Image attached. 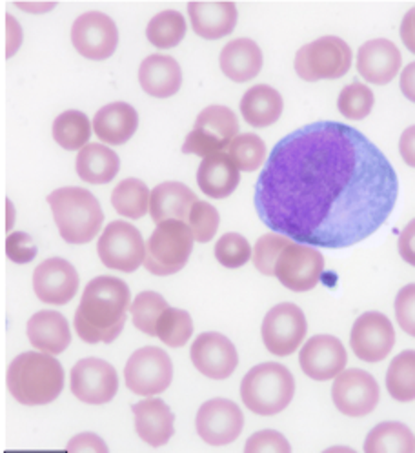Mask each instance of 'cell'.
<instances>
[{
	"mask_svg": "<svg viewBox=\"0 0 415 453\" xmlns=\"http://www.w3.org/2000/svg\"><path fill=\"white\" fill-rule=\"evenodd\" d=\"M397 197L399 179L385 153L352 126L319 120L275 144L253 201L273 234L344 250L373 235Z\"/></svg>",
	"mask_w": 415,
	"mask_h": 453,
	"instance_id": "6da1fadb",
	"label": "cell"
},
{
	"mask_svg": "<svg viewBox=\"0 0 415 453\" xmlns=\"http://www.w3.org/2000/svg\"><path fill=\"white\" fill-rule=\"evenodd\" d=\"M130 301V288L124 280L111 275L91 279L75 311L77 335L88 344L113 342L124 330Z\"/></svg>",
	"mask_w": 415,
	"mask_h": 453,
	"instance_id": "7a4b0ae2",
	"label": "cell"
},
{
	"mask_svg": "<svg viewBox=\"0 0 415 453\" xmlns=\"http://www.w3.org/2000/svg\"><path fill=\"white\" fill-rule=\"evenodd\" d=\"M6 380L17 403L42 406L53 403L62 394L64 370L50 353L26 351L12 361Z\"/></svg>",
	"mask_w": 415,
	"mask_h": 453,
	"instance_id": "3957f363",
	"label": "cell"
},
{
	"mask_svg": "<svg viewBox=\"0 0 415 453\" xmlns=\"http://www.w3.org/2000/svg\"><path fill=\"white\" fill-rule=\"evenodd\" d=\"M60 237L70 244H86L99 235L103 208L91 191L77 186L60 188L48 196Z\"/></svg>",
	"mask_w": 415,
	"mask_h": 453,
	"instance_id": "277c9868",
	"label": "cell"
},
{
	"mask_svg": "<svg viewBox=\"0 0 415 453\" xmlns=\"http://www.w3.org/2000/svg\"><path fill=\"white\" fill-rule=\"evenodd\" d=\"M296 395L292 372L279 363L253 366L241 382V399L255 415H277L290 406Z\"/></svg>",
	"mask_w": 415,
	"mask_h": 453,
	"instance_id": "5b68a950",
	"label": "cell"
},
{
	"mask_svg": "<svg viewBox=\"0 0 415 453\" xmlns=\"http://www.w3.org/2000/svg\"><path fill=\"white\" fill-rule=\"evenodd\" d=\"M194 242V232L186 222L165 220L157 224L146 242L144 268L157 277H168L181 272L189 261Z\"/></svg>",
	"mask_w": 415,
	"mask_h": 453,
	"instance_id": "8992f818",
	"label": "cell"
},
{
	"mask_svg": "<svg viewBox=\"0 0 415 453\" xmlns=\"http://www.w3.org/2000/svg\"><path fill=\"white\" fill-rule=\"evenodd\" d=\"M352 66V48L341 37L327 35L303 46L296 55V72L306 82L341 79Z\"/></svg>",
	"mask_w": 415,
	"mask_h": 453,
	"instance_id": "52a82bcc",
	"label": "cell"
},
{
	"mask_svg": "<svg viewBox=\"0 0 415 453\" xmlns=\"http://www.w3.org/2000/svg\"><path fill=\"white\" fill-rule=\"evenodd\" d=\"M239 135V122L235 113L227 106H208L204 108L194 124V129L188 134L182 153L199 157H210L228 150L234 139Z\"/></svg>",
	"mask_w": 415,
	"mask_h": 453,
	"instance_id": "ba28073f",
	"label": "cell"
},
{
	"mask_svg": "<svg viewBox=\"0 0 415 453\" xmlns=\"http://www.w3.org/2000/svg\"><path fill=\"white\" fill-rule=\"evenodd\" d=\"M124 380L130 392L148 399L166 392L173 380L170 355L157 346L134 351L124 366Z\"/></svg>",
	"mask_w": 415,
	"mask_h": 453,
	"instance_id": "9c48e42d",
	"label": "cell"
},
{
	"mask_svg": "<svg viewBox=\"0 0 415 453\" xmlns=\"http://www.w3.org/2000/svg\"><path fill=\"white\" fill-rule=\"evenodd\" d=\"M97 251L106 268L124 273L139 270L146 261L144 239L135 226L126 220H115L106 226L99 239Z\"/></svg>",
	"mask_w": 415,
	"mask_h": 453,
	"instance_id": "30bf717a",
	"label": "cell"
},
{
	"mask_svg": "<svg viewBox=\"0 0 415 453\" xmlns=\"http://www.w3.org/2000/svg\"><path fill=\"white\" fill-rule=\"evenodd\" d=\"M325 272V257L313 246L292 241L282 250L275 265V279L290 291L304 294L313 289Z\"/></svg>",
	"mask_w": 415,
	"mask_h": 453,
	"instance_id": "8fae6325",
	"label": "cell"
},
{
	"mask_svg": "<svg viewBox=\"0 0 415 453\" xmlns=\"http://www.w3.org/2000/svg\"><path fill=\"white\" fill-rule=\"evenodd\" d=\"M308 332L304 311L294 303H281L273 306L263 320V342L266 349L277 357H288L299 349Z\"/></svg>",
	"mask_w": 415,
	"mask_h": 453,
	"instance_id": "7c38bea8",
	"label": "cell"
},
{
	"mask_svg": "<svg viewBox=\"0 0 415 453\" xmlns=\"http://www.w3.org/2000/svg\"><path fill=\"white\" fill-rule=\"evenodd\" d=\"M396 344V330L390 319L380 311H366L352 326L350 346L356 357L365 363L385 361Z\"/></svg>",
	"mask_w": 415,
	"mask_h": 453,
	"instance_id": "4fadbf2b",
	"label": "cell"
},
{
	"mask_svg": "<svg viewBox=\"0 0 415 453\" xmlns=\"http://www.w3.org/2000/svg\"><path fill=\"white\" fill-rule=\"evenodd\" d=\"M72 44L88 60H106L119 46V29L111 17L88 12L72 26Z\"/></svg>",
	"mask_w": 415,
	"mask_h": 453,
	"instance_id": "5bb4252c",
	"label": "cell"
},
{
	"mask_svg": "<svg viewBox=\"0 0 415 453\" xmlns=\"http://www.w3.org/2000/svg\"><path fill=\"white\" fill-rule=\"evenodd\" d=\"M70 388L72 394L86 404H106L119 392V377L110 363L88 357L72 368Z\"/></svg>",
	"mask_w": 415,
	"mask_h": 453,
	"instance_id": "9a60e30c",
	"label": "cell"
},
{
	"mask_svg": "<svg viewBox=\"0 0 415 453\" xmlns=\"http://www.w3.org/2000/svg\"><path fill=\"white\" fill-rule=\"evenodd\" d=\"M379 384L372 373L350 368L335 377L332 399L335 408L348 417H365L379 404Z\"/></svg>",
	"mask_w": 415,
	"mask_h": 453,
	"instance_id": "2e32d148",
	"label": "cell"
},
{
	"mask_svg": "<svg viewBox=\"0 0 415 453\" xmlns=\"http://www.w3.org/2000/svg\"><path fill=\"white\" fill-rule=\"evenodd\" d=\"M196 426L206 444L227 446L239 439L244 428V415L230 399H210L199 408Z\"/></svg>",
	"mask_w": 415,
	"mask_h": 453,
	"instance_id": "e0dca14e",
	"label": "cell"
},
{
	"mask_svg": "<svg viewBox=\"0 0 415 453\" xmlns=\"http://www.w3.org/2000/svg\"><path fill=\"white\" fill-rule=\"evenodd\" d=\"M197 372L213 380H225L237 370L239 355L234 342L217 332L201 334L189 349Z\"/></svg>",
	"mask_w": 415,
	"mask_h": 453,
	"instance_id": "ac0fdd59",
	"label": "cell"
},
{
	"mask_svg": "<svg viewBox=\"0 0 415 453\" xmlns=\"http://www.w3.org/2000/svg\"><path fill=\"white\" fill-rule=\"evenodd\" d=\"M34 291L44 304L64 306L79 291V273L66 258H48L34 272Z\"/></svg>",
	"mask_w": 415,
	"mask_h": 453,
	"instance_id": "d6986e66",
	"label": "cell"
},
{
	"mask_svg": "<svg viewBox=\"0 0 415 453\" xmlns=\"http://www.w3.org/2000/svg\"><path fill=\"white\" fill-rule=\"evenodd\" d=\"M348 363L342 342L334 335H315L299 351V365L304 375L313 380H332L341 375Z\"/></svg>",
	"mask_w": 415,
	"mask_h": 453,
	"instance_id": "ffe728a7",
	"label": "cell"
},
{
	"mask_svg": "<svg viewBox=\"0 0 415 453\" xmlns=\"http://www.w3.org/2000/svg\"><path fill=\"white\" fill-rule=\"evenodd\" d=\"M188 15L196 34L206 41L230 35L237 26V6L228 0H194L188 4Z\"/></svg>",
	"mask_w": 415,
	"mask_h": 453,
	"instance_id": "44dd1931",
	"label": "cell"
},
{
	"mask_svg": "<svg viewBox=\"0 0 415 453\" xmlns=\"http://www.w3.org/2000/svg\"><path fill=\"white\" fill-rule=\"evenodd\" d=\"M401 62V51L392 41L373 39L359 48L357 72L366 82L385 86L396 79Z\"/></svg>",
	"mask_w": 415,
	"mask_h": 453,
	"instance_id": "7402d4cb",
	"label": "cell"
},
{
	"mask_svg": "<svg viewBox=\"0 0 415 453\" xmlns=\"http://www.w3.org/2000/svg\"><path fill=\"white\" fill-rule=\"evenodd\" d=\"M135 430L139 437L153 446H165L175 434V415L163 399H144L134 404Z\"/></svg>",
	"mask_w": 415,
	"mask_h": 453,
	"instance_id": "603a6c76",
	"label": "cell"
},
{
	"mask_svg": "<svg viewBox=\"0 0 415 453\" xmlns=\"http://www.w3.org/2000/svg\"><path fill=\"white\" fill-rule=\"evenodd\" d=\"M26 332L31 346L50 355L66 351L72 342L70 322L62 313L53 310L37 311L27 320Z\"/></svg>",
	"mask_w": 415,
	"mask_h": 453,
	"instance_id": "cb8c5ba5",
	"label": "cell"
},
{
	"mask_svg": "<svg viewBox=\"0 0 415 453\" xmlns=\"http://www.w3.org/2000/svg\"><path fill=\"white\" fill-rule=\"evenodd\" d=\"M199 203L196 191L182 182H163L153 188L150 199V215L161 224L165 220H182L188 224L191 208Z\"/></svg>",
	"mask_w": 415,
	"mask_h": 453,
	"instance_id": "d4e9b609",
	"label": "cell"
},
{
	"mask_svg": "<svg viewBox=\"0 0 415 453\" xmlns=\"http://www.w3.org/2000/svg\"><path fill=\"white\" fill-rule=\"evenodd\" d=\"M139 127V113L127 103L103 106L93 117V132L103 142L120 146L130 141Z\"/></svg>",
	"mask_w": 415,
	"mask_h": 453,
	"instance_id": "484cf974",
	"label": "cell"
},
{
	"mask_svg": "<svg viewBox=\"0 0 415 453\" xmlns=\"http://www.w3.org/2000/svg\"><path fill=\"white\" fill-rule=\"evenodd\" d=\"M139 82L148 95L168 99L182 86V70L170 55H150L141 62Z\"/></svg>",
	"mask_w": 415,
	"mask_h": 453,
	"instance_id": "4316f807",
	"label": "cell"
},
{
	"mask_svg": "<svg viewBox=\"0 0 415 453\" xmlns=\"http://www.w3.org/2000/svg\"><path fill=\"white\" fill-rule=\"evenodd\" d=\"M239 170L228 153L206 157L197 170V184L204 196L211 199H227L239 186Z\"/></svg>",
	"mask_w": 415,
	"mask_h": 453,
	"instance_id": "83f0119b",
	"label": "cell"
},
{
	"mask_svg": "<svg viewBox=\"0 0 415 453\" xmlns=\"http://www.w3.org/2000/svg\"><path fill=\"white\" fill-rule=\"evenodd\" d=\"M220 70L234 82H246L263 70V51L251 39H235L220 51Z\"/></svg>",
	"mask_w": 415,
	"mask_h": 453,
	"instance_id": "f1b7e54d",
	"label": "cell"
},
{
	"mask_svg": "<svg viewBox=\"0 0 415 453\" xmlns=\"http://www.w3.org/2000/svg\"><path fill=\"white\" fill-rule=\"evenodd\" d=\"M75 170L84 182L108 184L120 170V158L111 148L99 142H89L79 151Z\"/></svg>",
	"mask_w": 415,
	"mask_h": 453,
	"instance_id": "f546056e",
	"label": "cell"
},
{
	"mask_svg": "<svg viewBox=\"0 0 415 453\" xmlns=\"http://www.w3.org/2000/svg\"><path fill=\"white\" fill-rule=\"evenodd\" d=\"M282 108L284 103L281 93L268 84L250 88L241 101V113L253 127H268L275 124L282 115Z\"/></svg>",
	"mask_w": 415,
	"mask_h": 453,
	"instance_id": "4dcf8cb0",
	"label": "cell"
},
{
	"mask_svg": "<svg viewBox=\"0 0 415 453\" xmlns=\"http://www.w3.org/2000/svg\"><path fill=\"white\" fill-rule=\"evenodd\" d=\"M365 453H415V437L406 425L388 420L370 430Z\"/></svg>",
	"mask_w": 415,
	"mask_h": 453,
	"instance_id": "1f68e13d",
	"label": "cell"
},
{
	"mask_svg": "<svg viewBox=\"0 0 415 453\" xmlns=\"http://www.w3.org/2000/svg\"><path fill=\"white\" fill-rule=\"evenodd\" d=\"M151 191L139 179H124L111 191V204L115 211L126 219L137 220L150 211Z\"/></svg>",
	"mask_w": 415,
	"mask_h": 453,
	"instance_id": "d6a6232c",
	"label": "cell"
},
{
	"mask_svg": "<svg viewBox=\"0 0 415 453\" xmlns=\"http://www.w3.org/2000/svg\"><path fill=\"white\" fill-rule=\"evenodd\" d=\"M89 137L91 122L86 113L79 110L64 111L53 122V139L64 150H82L84 146H88Z\"/></svg>",
	"mask_w": 415,
	"mask_h": 453,
	"instance_id": "836d02e7",
	"label": "cell"
},
{
	"mask_svg": "<svg viewBox=\"0 0 415 453\" xmlns=\"http://www.w3.org/2000/svg\"><path fill=\"white\" fill-rule=\"evenodd\" d=\"M387 390L399 403L415 401V349L396 355L387 372Z\"/></svg>",
	"mask_w": 415,
	"mask_h": 453,
	"instance_id": "e575fe53",
	"label": "cell"
},
{
	"mask_svg": "<svg viewBox=\"0 0 415 453\" xmlns=\"http://www.w3.org/2000/svg\"><path fill=\"white\" fill-rule=\"evenodd\" d=\"M186 35V19L182 13L175 10H166L157 13L146 27V37L148 41L161 50L175 48L182 42Z\"/></svg>",
	"mask_w": 415,
	"mask_h": 453,
	"instance_id": "d590c367",
	"label": "cell"
},
{
	"mask_svg": "<svg viewBox=\"0 0 415 453\" xmlns=\"http://www.w3.org/2000/svg\"><path fill=\"white\" fill-rule=\"evenodd\" d=\"M228 157L239 172H255L266 165V144L255 134H239L228 146Z\"/></svg>",
	"mask_w": 415,
	"mask_h": 453,
	"instance_id": "8d00e7d4",
	"label": "cell"
},
{
	"mask_svg": "<svg viewBox=\"0 0 415 453\" xmlns=\"http://www.w3.org/2000/svg\"><path fill=\"white\" fill-rule=\"evenodd\" d=\"M168 308L170 306L161 294L142 291V294L135 297L130 310L135 328L150 337H157V322Z\"/></svg>",
	"mask_w": 415,
	"mask_h": 453,
	"instance_id": "74e56055",
	"label": "cell"
},
{
	"mask_svg": "<svg viewBox=\"0 0 415 453\" xmlns=\"http://www.w3.org/2000/svg\"><path fill=\"white\" fill-rule=\"evenodd\" d=\"M194 335L191 315L179 308H168L157 322V337L170 348H182Z\"/></svg>",
	"mask_w": 415,
	"mask_h": 453,
	"instance_id": "f35d334b",
	"label": "cell"
},
{
	"mask_svg": "<svg viewBox=\"0 0 415 453\" xmlns=\"http://www.w3.org/2000/svg\"><path fill=\"white\" fill-rule=\"evenodd\" d=\"M373 103L375 96L368 86L361 82H352L350 86L342 88V91L339 93L337 108L341 115L350 120H363L372 113Z\"/></svg>",
	"mask_w": 415,
	"mask_h": 453,
	"instance_id": "ab89813d",
	"label": "cell"
},
{
	"mask_svg": "<svg viewBox=\"0 0 415 453\" xmlns=\"http://www.w3.org/2000/svg\"><path fill=\"white\" fill-rule=\"evenodd\" d=\"M253 257V250L246 237L239 234H227L222 235L215 244V258L219 265L230 270H237L244 266Z\"/></svg>",
	"mask_w": 415,
	"mask_h": 453,
	"instance_id": "60d3db41",
	"label": "cell"
},
{
	"mask_svg": "<svg viewBox=\"0 0 415 453\" xmlns=\"http://www.w3.org/2000/svg\"><path fill=\"white\" fill-rule=\"evenodd\" d=\"M292 242V239L279 235V234H266L263 235L253 248V265L263 275L273 277L275 275V265L277 258L282 253V250Z\"/></svg>",
	"mask_w": 415,
	"mask_h": 453,
	"instance_id": "b9f144b4",
	"label": "cell"
},
{
	"mask_svg": "<svg viewBox=\"0 0 415 453\" xmlns=\"http://www.w3.org/2000/svg\"><path fill=\"white\" fill-rule=\"evenodd\" d=\"M219 224H220L219 211L210 203L199 201L194 208H191L188 226L191 228V232H194L196 241L210 242L219 230Z\"/></svg>",
	"mask_w": 415,
	"mask_h": 453,
	"instance_id": "7bdbcfd3",
	"label": "cell"
},
{
	"mask_svg": "<svg viewBox=\"0 0 415 453\" xmlns=\"http://www.w3.org/2000/svg\"><path fill=\"white\" fill-rule=\"evenodd\" d=\"M244 453H292V446L275 430L255 432L244 444Z\"/></svg>",
	"mask_w": 415,
	"mask_h": 453,
	"instance_id": "ee69618b",
	"label": "cell"
},
{
	"mask_svg": "<svg viewBox=\"0 0 415 453\" xmlns=\"http://www.w3.org/2000/svg\"><path fill=\"white\" fill-rule=\"evenodd\" d=\"M396 319L404 334L415 337V284H406L396 297Z\"/></svg>",
	"mask_w": 415,
	"mask_h": 453,
	"instance_id": "f6af8a7d",
	"label": "cell"
},
{
	"mask_svg": "<svg viewBox=\"0 0 415 453\" xmlns=\"http://www.w3.org/2000/svg\"><path fill=\"white\" fill-rule=\"evenodd\" d=\"M6 255L15 265H27L37 257V246L27 234L13 232L6 239Z\"/></svg>",
	"mask_w": 415,
	"mask_h": 453,
	"instance_id": "bcb514c9",
	"label": "cell"
},
{
	"mask_svg": "<svg viewBox=\"0 0 415 453\" xmlns=\"http://www.w3.org/2000/svg\"><path fill=\"white\" fill-rule=\"evenodd\" d=\"M66 453H110L108 444L103 437L91 432H84L75 435L66 448Z\"/></svg>",
	"mask_w": 415,
	"mask_h": 453,
	"instance_id": "7dc6e473",
	"label": "cell"
},
{
	"mask_svg": "<svg viewBox=\"0 0 415 453\" xmlns=\"http://www.w3.org/2000/svg\"><path fill=\"white\" fill-rule=\"evenodd\" d=\"M399 253L403 261L415 268V219L410 220L399 235Z\"/></svg>",
	"mask_w": 415,
	"mask_h": 453,
	"instance_id": "c3c4849f",
	"label": "cell"
},
{
	"mask_svg": "<svg viewBox=\"0 0 415 453\" xmlns=\"http://www.w3.org/2000/svg\"><path fill=\"white\" fill-rule=\"evenodd\" d=\"M399 151L404 163L415 168V126L406 127L399 139Z\"/></svg>",
	"mask_w": 415,
	"mask_h": 453,
	"instance_id": "681fc988",
	"label": "cell"
},
{
	"mask_svg": "<svg viewBox=\"0 0 415 453\" xmlns=\"http://www.w3.org/2000/svg\"><path fill=\"white\" fill-rule=\"evenodd\" d=\"M20 42H22V29L19 22L12 15H6V57L15 55Z\"/></svg>",
	"mask_w": 415,
	"mask_h": 453,
	"instance_id": "f907efd6",
	"label": "cell"
},
{
	"mask_svg": "<svg viewBox=\"0 0 415 453\" xmlns=\"http://www.w3.org/2000/svg\"><path fill=\"white\" fill-rule=\"evenodd\" d=\"M401 41L415 55V8H411L401 22Z\"/></svg>",
	"mask_w": 415,
	"mask_h": 453,
	"instance_id": "816d5d0a",
	"label": "cell"
},
{
	"mask_svg": "<svg viewBox=\"0 0 415 453\" xmlns=\"http://www.w3.org/2000/svg\"><path fill=\"white\" fill-rule=\"evenodd\" d=\"M401 91L410 103H415V62L408 64V66L401 73Z\"/></svg>",
	"mask_w": 415,
	"mask_h": 453,
	"instance_id": "f5cc1de1",
	"label": "cell"
},
{
	"mask_svg": "<svg viewBox=\"0 0 415 453\" xmlns=\"http://www.w3.org/2000/svg\"><path fill=\"white\" fill-rule=\"evenodd\" d=\"M17 6L20 10H26V12H34V13H42V12H50L55 4L53 3H48V4H24V3H17Z\"/></svg>",
	"mask_w": 415,
	"mask_h": 453,
	"instance_id": "db71d44e",
	"label": "cell"
},
{
	"mask_svg": "<svg viewBox=\"0 0 415 453\" xmlns=\"http://www.w3.org/2000/svg\"><path fill=\"white\" fill-rule=\"evenodd\" d=\"M323 453H357V451L352 449V448H348V446H332V448L325 449Z\"/></svg>",
	"mask_w": 415,
	"mask_h": 453,
	"instance_id": "11a10c76",
	"label": "cell"
},
{
	"mask_svg": "<svg viewBox=\"0 0 415 453\" xmlns=\"http://www.w3.org/2000/svg\"><path fill=\"white\" fill-rule=\"evenodd\" d=\"M6 204H8V230H10L12 228V222H15V210H13L10 201H6Z\"/></svg>",
	"mask_w": 415,
	"mask_h": 453,
	"instance_id": "9f6ffc18",
	"label": "cell"
}]
</instances>
